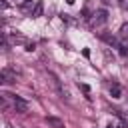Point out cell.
<instances>
[{
	"mask_svg": "<svg viewBox=\"0 0 128 128\" xmlns=\"http://www.w3.org/2000/svg\"><path fill=\"white\" fill-rule=\"evenodd\" d=\"M12 104H14V110L16 112H28V102L20 96H12Z\"/></svg>",
	"mask_w": 128,
	"mask_h": 128,
	"instance_id": "obj_1",
	"label": "cell"
},
{
	"mask_svg": "<svg viewBox=\"0 0 128 128\" xmlns=\"http://www.w3.org/2000/svg\"><path fill=\"white\" fill-rule=\"evenodd\" d=\"M14 80H16V72H12L10 68H4V70L0 72V82L10 84V82H14Z\"/></svg>",
	"mask_w": 128,
	"mask_h": 128,
	"instance_id": "obj_2",
	"label": "cell"
},
{
	"mask_svg": "<svg viewBox=\"0 0 128 128\" xmlns=\"http://www.w3.org/2000/svg\"><path fill=\"white\" fill-rule=\"evenodd\" d=\"M94 20H96V24H104V22L108 20V12H106V10H98V12L94 14Z\"/></svg>",
	"mask_w": 128,
	"mask_h": 128,
	"instance_id": "obj_3",
	"label": "cell"
},
{
	"mask_svg": "<svg viewBox=\"0 0 128 128\" xmlns=\"http://www.w3.org/2000/svg\"><path fill=\"white\" fill-rule=\"evenodd\" d=\"M100 38L106 42V44H110V46H116V48H120V42L114 38V36H110V34H100Z\"/></svg>",
	"mask_w": 128,
	"mask_h": 128,
	"instance_id": "obj_4",
	"label": "cell"
},
{
	"mask_svg": "<svg viewBox=\"0 0 128 128\" xmlns=\"http://www.w3.org/2000/svg\"><path fill=\"white\" fill-rule=\"evenodd\" d=\"M48 78H50L52 86L56 88V92H58V94H64V92H62V88H60V80L56 78V74H54V72H48Z\"/></svg>",
	"mask_w": 128,
	"mask_h": 128,
	"instance_id": "obj_5",
	"label": "cell"
},
{
	"mask_svg": "<svg viewBox=\"0 0 128 128\" xmlns=\"http://www.w3.org/2000/svg\"><path fill=\"white\" fill-rule=\"evenodd\" d=\"M46 122H48L50 126H54V128H64V122H62V120H58V118H54V116H48V118H46Z\"/></svg>",
	"mask_w": 128,
	"mask_h": 128,
	"instance_id": "obj_6",
	"label": "cell"
},
{
	"mask_svg": "<svg viewBox=\"0 0 128 128\" xmlns=\"http://www.w3.org/2000/svg\"><path fill=\"white\" fill-rule=\"evenodd\" d=\"M110 94H112V98H120V86L118 84H112L110 86Z\"/></svg>",
	"mask_w": 128,
	"mask_h": 128,
	"instance_id": "obj_7",
	"label": "cell"
},
{
	"mask_svg": "<svg viewBox=\"0 0 128 128\" xmlns=\"http://www.w3.org/2000/svg\"><path fill=\"white\" fill-rule=\"evenodd\" d=\"M32 14H34V16H40V14H42V2H38V4L34 6V12H32Z\"/></svg>",
	"mask_w": 128,
	"mask_h": 128,
	"instance_id": "obj_8",
	"label": "cell"
},
{
	"mask_svg": "<svg viewBox=\"0 0 128 128\" xmlns=\"http://www.w3.org/2000/svg\"><path fill=\"white\" fill-rule=\"evenodd\" d=\"M102 2H104V4H112L114 0H102Z\"/></svg>",
	"mask_w": 128,
	"mask_h": 128,
	"instance_id": "obj_9",
	"label": "cell"
}]
</instances>
